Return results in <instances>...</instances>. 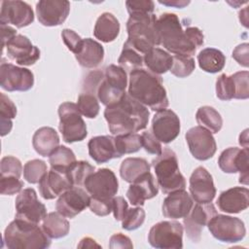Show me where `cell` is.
<instances>
[{
  "label": "cell",
  "mask_w": 249,
  "mask_h": 249,
  "mask_svg": "<svg viewBox=\"0 0 249 249\" xmlns=\"http://www.w3.org/2000/svg\"><path fill=\"white\" fill-rule=\"evenodd\" d=\"M156 28L160 45L168 53L192 56L203 45L201 30L195 26H188L184 30L178 16L173 13H163L157 18Z\"/></svg>",
  "instance_id": "6da1fadb"
},
{
  "label": "cell",
  "mask_w": 249,
  "mask_h": 249,
  "mask_svg": "<svg viewBox=\"0 0 249 249\" xmlns=\"http://www.w3.org/2000/svg\"><path fill=\"white\" fill-rule=\"evenodd\" d=\"M104 117L110 132L119 135L146 128L150 112L146 106L126 93L119 102L106 106Z\"/></svg>",
  "instance_id": "7a4b0ae2"
},
{
  "label": "cell",
  "mask_w": 249,
  "mask_h": 249,
  "mask_svg": "<svg viewBox=\"0 0 249 249\" xmlns=\"http://www.w3.org/2000/svg\"><path fill=\"white\" fill-rule=\"evenodd\" d=\"M128 94L153 111L158 112L168 106L161 77L144 68H138L129 73Z\"/></svg>",
  "instance_id": "3957f363"
},
{
  "label": "cell",
  "mask_w": 249,
  "mask_h": 249,
  "mask_svg": "<svg viewBox=\"0 0 249 249\" xmlns=\"http://www.w3.org/2000/svg\"><path fill=\"white\" fill-rule=\"evenodd\" d=\"M3 241L9 249H46L51 245V238L38 224L19 218L7 226Z\"/></svg>",
  "instance_id": "277c9868"
},
{
  "label": "cell",
  "mask_w": 249,
  "mask_h": 249,
  "mask_svg": "<svg viewBox=\"0 0 249 249\" xmlns=\"http://www.w3.org/2000/svg\"><path fill=\"white\" fill-rule=\"evenodd\" d=\"M156 15L129 16L126 22L127 42L141 54H145L160 45L156 28Z\"/></svg>",
  "instance_id": "5b68a950"
},
{
  "label": "cell",
  "mask_w": 249,
  "mask_h": 249,
  "mask_svg": "<svg viewBox=\"0 0 249 249\" xmlns=\"http://www.w3.org/2000/svg\"><path fill=\"white\" fill-rule=\"evenodd\" d=\"M152 166L163 194L185 189L186 180L180 172L177 156L173 150L168 147L163 148L161 153L152 160Z\"/></svg>",
  "instance_id": "8992f818"
},
{
  "label": "cell",
  "mask_w": 249,
  "mask_h": 249,
  "mask_svg": "<svg viewBox=\"0 0 249 249\" xmlns=\"http://www.w3.org/2000/svg\"><path fill=\"white\" fill-rule=\"evenodd\" d=\"M126 72L121 66L110 64L105 68L96 90V97L105 106L115 104L126 94Z\"/></svg>",
  "instance_id": "52a82bcc"
},
{
  "label": "cell",
  "mask_w": 249,
  "mask_h": 249,
  "mask_svg": "<svg viewBox=\"0 0 249 249\" xmlns=\"http://www.w3.org/2000/svg\"><path fill=\"white\" fill-rule=\"evenodd\" d=\"M58 128L66 143L82 141L87 137V125L77 104L73 102L61 103L58 107Z\"/></svg>",
  "instance_id": "ba28073f"
},
{
  "label": "cell",
  "mask_w": 249,
  "mask_h": 249,
  "mask_svg": "<svg viewBox=\"0 0 249 249\" xmlns=\"http://www.w3.org/2000/svg\"><path fill=\"white\" fill-rule=\"evenodd\" d=\"M150 245L158 249H181L183 226L177 221H161L155 224L148 234Z\"/></svg>",
  "instance_id": "9c48e42d"
},
{
  "label": "cell",
  "mask_w": 249,
  "mask_h": 249,
  "mask_svg": "<svg viewBox=\"0 0 249 249\" xmlns=\"http://www.w3.org/2000/svg\"><path fill=\"white\" fill-rule=\"evenodd\" d=\"M207 227L210 233L221 242L235 243L241 241L246 234L245 225L237 217L217 213L210 219Z\"/></svg>",
  "instance_id": "30bf717a"
},
{
  "label": "cell",
  "mask_w": 249,
  "mask_h": 249,
  "mask_svg": "<svg viewBox=\"0 0 249 249\" xmlns=\"http://www.w3.org/2000/svg\"><path fill=\"white\" fill-rule=\"evenodd\" d=\"M84 187L90 197L111 200L118 193L119 182L111 169L100 168L87 178Z\"/></svg>",
  "instance_id": "8fae6325"
},
{
  "label": "cell",
  "mask_w": 249,
  "mask_h": 249,
  "mask_svg": "<svg viewBox=\"0 0 249 249\" xmlns=\"http://www.w3.org/2000/svg\"><path fill=\"white\" fill-rule=\"evenodd\" d=\"M16 218L34 224H39L47 216L46 206L38 199L36 191L32 188L23 189L17 196Z\"/></svg>",
  "instance_id": "7c38bea8"
},
{
  "label": "cell",
  "mask_w": 249,
  "mask_h": 249,
  "mask_svg": "<svg viewBox=\"0 0 249 249\" xmlns=\"http://www.w3.org/2000/svg\"><path fill=\"white\" fill-rule=\"evenodd\" d=\"M34 85L33 73L24 67L2 62L0 65V87L7 91H26Z\"/></svg>",
  "instance_id": "4fadbf2b"
},
{
  "label": "cell",
  "mask_w": 249,
  "mask_h": 249,
  "mask_svg": "<svg viewBox=\"0 0 249 249\" xmlns=\"http://www.w3.org/2000/svg\"><path fill=\"white\" fill-rule=\"evenodd\" d=\"M185 138L193 157L198 160L211 159L217 150L215 138L205 127L197 125L190 128Z\"/></svg>",
  "instance_id": "5bb4252c"
},
{
  "label": "cell",
  "mask_w": 249,
  "mask_h": 249,
  "mask_svg": "<svg viewBox=\"0 0 249 249\" xmlns=\"http://www.w3.org/2000/svg\"><path fill=\"white\" fill-rule=\"evenodd\" d=\"M217 214V210L213 203H197L193 205L191 211L183 219L185 231L188 238L197 243L200 241L201 231L204 226H207L210 219Z\"/></svg>",
  "instance_id": "9a60e30c"
},
{
  "label": "cell",
  "mask_w": 249,
  "mask_h": 249,
  "mask_svg": "<svg viewBox=\"0 0 249 249\" xmlns=\"http://www.w3.org/2000/svg\"><path fill=\"white\" fill-rule=\"evenodd\" d=\"M248 155V148H227L221 153L218 160V165L225 173L239 172V183L247 186L249 178Z\"/></svg>",
  "instance_id": "2e32d148"
},
{
  "label": "cell",
  "mask_w": 249,
  "mask_h": 249,
  "mask_svg": "<svg viewBox=\"0 0 249 249\" xmlns=\"http://www.w3.org/2000/svg\"><path fill=\"white\" fill-rule=\"evenodd\" d=\"M34 20V13L29 4L23 1H2L0 12L1 25L13 24L17 28H22L31 24Z\"/></svg>",
  "instance_id": "e0dca14e"
},
{
  "label": "cell",
  "mask_w": 249,
  "mask_h": 249,
  "mask_svg": "<svg viewBox=\"0 0 249 249\" xmlns=\"http://www.w3.org/2000/svg\"><path fill=\"white\" fill-rule=\"evenodd\" d=\"M179 117L170 109L158 111L152 120V132L160 142L168 144L180 133Z\"/></svg>",
  "instance_id": "ac0fdd59"
},
{
  "label": "cell",
  "mask_w": 249,
  "mask_h": 249,
  "mask_svg": "<svg viewBox=\"0 0 249 249\" xmlns=\"http://www.w3.org/2000/svg\"><path fill=\"white\" fill-rule=\"evenodd\" d=\"M5 49L8 57L18 65L30 66L40 58V50L22 34H17L13 37L6 44Z\"/></svg>",
  "instance_id": "d6986e66"
},
{
  "label": "cell",
  "mask_w": 249,
  "mask_h": 249,
  "mask_svg": "<svg viewBox=\"0 0 249 249\" xmlns=\"http://www.w3.org/2000/svg\"><path fill=\"white\" fill-rule=\"evenodd\" d=\"M90 196L80 187H72L61 194L56 200L55 209L65 218H74L89 207Z\"/></svg>",
  "instance_id": "ffe728a7"
},
{
  "label": "cell",
  "mask_w": 249,
  "mask_h": 249,
  "mask_svg": "<svg viewBox=\"0 0 249 249\" xmlns=\"http://www.w3.org/2000/svg\"><path fill=\"white\" fill-rule=\"evenodd\" d=\"M190 194L197 203H208L216 195L212 175L203 166L196 167L190 177Z\"/></svg>",
  "instance_id": "44dd1931"
},
{
  "label": "cell",
  "mask_w": 249,
  "mask_h": 249,
  "mask_svg": "<svg viewBox=\"0 0 249 249\" xmlns=\"http://www.w3.org/2000/svg\"><path fill=\"white\" fill-rule=\"evenodd\" d=\"M70 12V3L65 0H41L36 4V14L45 26H57L65 21Z\"/></svg>",
  "instance_id": "7402d4cb"
},
{
  "label": "cell",
  "mask_w": 249,
  "mask_h": 249,
  "mask_svg": "<svg viewBox=\"0 0 249 249\" xmlns=\"http://www.w3.org/2000/svg\"><path fill=\"white\" fill-rule=\"evenodd\" d=\"M159 193V184L149 171L142 174L130 186L126 192V197L134 206H142L147 199L155 197Z\"/></svg>",
  "instance_id": "603a6c76"
},
{
  "label": "cell",
  "mask_w": 249,
  "mask_h": 249,
  "mask_svg": "<svg viewBox=\"0 0 249 249\" xmlns=\"http://www.w3.org/2000/svg\"><path fill=\"white\" fill-rule=\"evenodd\" d=\"M194 205L193 198L184 190H177L168 194L162 202V214L165 218L176 220L189 214Z\"/></svg>",
  "instance_id": "cb8c5ba5"
},
{
  "label": "cell",
  "mask_w": 249,
  "mask_h": 249,
  "mask_svg": "<svg viewBox=\"0 0 249 249\" xmlns=\"http://www.w3.org/2000/svg\"><path fill=\"white\" fill-rule=\"evenodd\" d=\"M217 205L223 212L239 213L249 206V191L245 187H233L222 192L217 199Z\"/></svg>",
  "instance_id": "d4e9b609"
},
{
  "label": "cell",
  "mask_w": 249,
  "mask_h": 249,
  "mask_svg": "<svg viewBox=\"0 0 249 249\" xmlns=\"http://www.w3.org/2000/svg\"><path fill=\"white\" fill-rule=\"evenodd\" d=\"M38 184L39 193L45 199H53L74 187L66 174L53 169L48 171Z\"/></svg>",
  "instance_id": "484cf974"
},
{
  "label": "cell",
  "mask_w": 249,
  "mask_h": 249,
  "mask_svg": "<svg viewBox=\"0 0 249 249\" xmlns=\"http://www.w3.org/2000/svg\"><path fill=\"white\" fill-rule=\"evenodd\" d=\"M88 148L90 158L97 163H105L112 159L119 158L114 137L110 135H99L90 138Z\"/></svg>",
  "instance_id": "4316f807"
},
{
  "label": "cell",
  "mask_w": 249,
  "mask_h": 249,
  "mask_svg": "<svg viewBox=\"0 0 249 249\" xmlns=\"http://www.w3.org/2000/svg\"><path fill=\"white\" fill-rule=\"evenodd\" d=\"M32 145L40 156L49 157L59 146V136L54 128L43 126L33 134Z\"/></svg>",
  "instance_id": "83f0119b"
},
{
  "label": "cell",
  "mask_w": 249,
  "mask_h": 249,
  "mask_svg": "<svg viewBox=\"0 0 249 249\" xmlns=\"http://www.w3.org/2000/svg\"><path fill=\"white\" fill-rule=\"evenodd\" d=\"M79 64L85 68L97 67L104 58V49L101 44L91 38L84 39L81 52L75 55Z\"/></svg>",
  "instance_id": "f1b7e54d"
},
{
  "label": "cell",
  "mask_w": 249,
  "mask_h": 249,
  "mask_svg": "<svg viewBox=\"0 0 249 249\" xmlns=\"http://www.w3.org/2000/svg\"><path fill=\"white\" fill-rule=\"evenodd\" d=\"M120 33V22L117 18L108 12L101 14L96 19L93 35L101 42L109 43L114 41Z\"/></svg>",
  "instance_id": "f546056e"
},
{
  "label": "cell",
  "mask_w": 249,
  "mask_h": 249,
  "mask_svg": "<svg viewBox=\"0 0 249 249\" xmlns=\"http://www.w3.org/2000/svg\"><path fill=\"white\" fill-rule=\"evenodd\" d=\"M143 62L150 72L161 75L170 70L172 55L168 52L156 47L143 55Z\"/></svg>",
  "instance_id": "4dcf8cb0"
},
{
  "label": "cell",
  "mask_w": 249,
  "mask_h": 249,
  "mask_svg": "<svg viewBox=\"0 0 249 249\" xmlns=\"http://www.w3.org/2000/svg\"><path fill=\"white\" fill-rule=\"evenodd\" d=\"M197 62L203 71L212 74L218 73L226 64V56L218 49L205 48L197 54Z\"/></svg>",
  "instance_id": "1f68e13d"
},
{
  "label": "cell",
  "mask_w": 249,
  "mask_h": 249,
  "mask_svg": "<svg viewBox=\"0 0 249 249\" xmlns=\"http://www.w3.org/2000/svg\"><path fill=\"white\" fill-rule=\"evenodd\" d=\"M42 229L50 238H61L69 232V222L60 213L51 212L43 220Z\"/></svg>",
  "instance_id": "d6a6232c"
},
{
  "label": "cell",
  "mask_w": 249,
  "mask_h": 249,
  "mask_svg": "<svg viewBox=\"0 0 249 249\" xmlns=\"http://www.w3.org/2000/svg\"><path fill=\"white\" fill-rule=\"evenodd\" d=\"M150 164L142 158H126L120 166V175L127 183L134 182L142 174L150 171Z\"/></svg>",
  "instance_id": "836d02e7"
},
{
  "label": "cell",
  "mask_w": 249,
  "mask_h": 249,
  "mask_svg": "<svg viewBox=\"0 0 249 249\" xmlns=\"http://www.w3.org/2000/svg\"><path fill=\"white\" fill-rule=\"evenodd\" d=\"M76 161L74 152L66 146H58L50 156L49 163L52 169L66 174L68 169Z\"/></svg>",
  "instance_id": "e575fe53"
},
{
  "label": "cell",
  "mask_w": 249,
  "mask_h": 249,
  "mask_svg": "<svg viewBox=\"0 0 249 249\" xmlns=\"http://www.w3.org/2000/svg\"><path fill=\"white\" fill-rule=\"evenodd\" d=\"M196 123L211 133H218L223 125V119L220 113L210 106H202L197 109L196 114Z\"/></svg>",
  "instance_id": "d590c367"
},
{
  "label": "cell",
  "mask_w": 249,
  "mask_h": 249,
  "mask_svg": "<svg viewBox=\"0 0 249 249\" xmlns=\"http://www.w3.org/2000/svg\"><path fill=\"white\" fill-rule=\"evenodd\" d=\"M114 141L119 158L125 154L135 153L142 148L141 135L136 132L116 135Z\"/></svg>",
  "instance_id": "8d00e7d4"
},
{
  "label": "cell",
  "mask_w": 249,
  "mask_h": 249,
  "mask_svg": "<svg viewBox=\"0 0 249 249\" xmlns=\"http://www.w3.org/2000/svg\"><path fill=\"white\" fill-rule=\"evenodd\" d=\"M17 116V107L4 93H0V128L1 136L8 134L13 127V119Z\"/></svg>",
  "instance_id": "74e56055"
},
{
  "label": "cell",
  "mask_w": 249,
  "mask_h": 249,
  "mask_svg": "<svg viewBox=\"0 0 249 249\" xmlns=\"http://www.w3.org/2000/svg\"><path fill=\"white\" fill-rule=\"evenodd\" d=\"M119 65L125 71L131 72L135 69L142 68L143 65V56L137 52L132 46H130L127 42H124L122 53L118 59Z\"/></svg>",
  "instance_id": "f35d334b"
},
{
  "label": "cell",
  "mask_w": 249,
  "mask_h": 249,
  "mask_svg": "<svg viewBox=\"0 0 249 249\" xmlns=\"http://www.w3.org/2000/svg\"><path fill=\"white\" fill-rule=\"evenodd\" d=\"M95 167L86 160H76L66 172L71 184L75 187L84 186L87 178L94 172Z\"/></svg>",
  "instance_id": "ab89813d"
},
{
  "label": "cell",
  "mask_w": 249,
  "mask_h": 249,
  "mask_svg": "<svg viewBox=\"0 0 249 249\" xmlns=\"http://www.w3.org/2000/svg\"><path fill=\"white\" fill-rule=\"evenodd\" d=\"M77 106L80 113L89 119H94L99 113V103L95 94L83 91L78 96Z\"/></svg>",
  "instance_id": "60d3db41"
},
{
  "label": "cell",
  "mask_w": 249,
  "mask_h": 249,
  "mask_svg": "<svg viewBox=\"0 0 249 249\" xmlns=\"http://www.w3.org/2000/svg\"><path fill=\"white\" fill-rule=\"evenodd\" d=\"M195 68L196 63L192 56L180 54L172 55V65L169 71L174 76L178 78H186L193 73Z\"/></svg>",
  "instance_id": "b9f144b4"
},
{
  "label": "cell",
  "mask_w": 249,
  "mask_h": 249,
  "mask_svg": "<svg viewBox=\"0 0 249 249\" xmlns=\"http://www.w3.org/2000/svg\"><path fill=\"white\" fill-rule=\"evenodd\" d=\"M47 172V163L42 160H28L23 166V177L30 184L39 183Z\"/></svg>",
  "instance_id": "7bdbcfd3"
},
{
  "label": "cell",
  "mask_w": 249,
  "mask_h": 249,
  "mask_svg": "<svg viewBox=\"0 0 249 249\" xmlns=\"http://www.w3.org/2000/svg\"><path fill=\"white\" fill-rule=\"evenodd\" d=\"M235 88L233 79L227 74H221L216 80V95L221 100H231L234 98Z\"/></svg>",
  "instance_id": "ee69618b"
},
{
  "label": "cell",
  "mask_w": 249,
  "mask_h": 249,
  "mask_svg": "<svg viewBox=\"0 0 249 249\" xmlns=\"http://www.w3.org/2000/svg\"><path fill=\"white\" fill-rule=\"evenodd\" d=\"M145 210L136 206L134 208H128L124 219L122 220V228L126 231H134L140 228L145 221Z\"/></svg>",
  "instance_id": "f6af8a7d"
},
{
  "label": "cell",
  "mask_w": 249,
  "mask_h": 249,
  "mask_svg": "<svg viewBox=\"0 0 249 249\" xmlns=\"http://www.w3.org/2000/svg\"><path fill=\"white\" fill-rule=\"evenodd\" d=\"M1 176H15L19 178L22 172L20 160L13 156H6L0 161Z\"/></svg>",
  "instance_id": "bcb514c9"
},
{
  "label": "cell",
  "mask_w": 249,
  "mask_h": 249,
  "mask_svg": "<svg viewBox=\"0 0 249 249\" xmlns=\"http://www.w3.org/2000/svg\"><path fill=\"white\" fill-rule=\"evenodd\" d=\"M125 6L129 16H143L154 14L155 4L151 0H128Z\"/></svg>",
  "instance_id": "7dc6e473"
},
{
  "label": "cell",
  "mask_w": 249,
  "mask_h": 249,
  "mask_svg": "<svg viewBox=\"0 0 249 249\" xmlns=\"http://www.w3.org/2000/svg\"><path fill=\"white\" fill-rule=\"evenodd\" d=\"M233 82H234V88H235V94L234 98L236 99H247L249 97V84H248V78L249 73L248 71H239L231 75Z\"/></svg>",
  "instance_id": "c3c4849f"
},
{
  "label": "cell",
  "mask_w": 249,
  "mask_h": 249,
  "mask_svg": "<svg viewBox=\"0 0 249 249\" xmlns=\"http://www.w3.org/2000/svg\"><path fill=\"white\" fill-rule=\"evenodd\" d=\"M23 182L15 176H0V193L5 196H13L21 192Z\"/></svg>",
  "instance_id": "681fc988"
},
{
  "label": "cell",
  "mask_w": 249,
  "mask_h": 249,
  "mask_svg": "<svg viewBox=\"0 0 249 249\" xmlns=\"http://www.w3.org/2000/svg\"><path fill=\"white\" fill-rule=\"evenodd\" d=\"M61 37L67 49L75 55L81 52L84 44V39H82L75 31L65 28L61 32Z\"/></svg>",
  "instance_id": "f907efd6"
},
{
  "label": "cell",
  "mask_w": 249,
  "mask_h": 249,
  "mask_svg": "<svg viewBox=\"0 0 249 249\" xmlns=\"http://www.w3.org/2000/svg\"><path fill=\"white\" fill-rule=\"evenodd\" d=\"M141 139H142V147L145 149L147 153L156 155V156H159L161 153L162 151L161 144L151 130L144 131L141 134Z\"/></svg>",
  "instance_id": "816d5d0a"
},
{
  "label": "cell",
  "mask_w": 249,
  "mask_h": 249,
  "mask_svg": "<svg viewBox=\"0 0 249 249\" xmlns=\"http://www.w3.org/2000/svg\"><path fill=\"white\" fill-rule=\"evenodd\" d=\"M113 206V199L111 200H104V199H96L90 197L89 201V209L92 213L97 216H107L112 212Z\"/></svg>",
  "instance_id": "f5cc1de1"
},
{
  "label": "cell",
  "mask_w": 249,
  "mask_h": 249,
  "mask_svg": "<svg viewBox=\"0 0 249 249\" xmlns=\"http://www.w3.org/2000/svg\"><path fill=\"white\" fill-rule=\"evenodd\" d=\"M128 209L126 200L123 196H114L113 197V206L112 211L114 218L117 221H122Z\"/></svg>",
  "instance_id": "db71d44e"
},
{
  "label": "cell",
  "mask_w": 249,
  "mask_h": 249,
  "mask_svg": "<svg viewBox=\"0 0 249 249\" xmlns=\"http://www.w3.org/2000/svg\"><path fill=\"white\" fill-rule=\"evenodd\" d=\"M248 48L249 45L247 43H243L235 47L232 51V57L238 62L239 65L248 67Z\"/></svg>",
  "instance_id": "11a10c76"
},
{
  "label": "cell",
  "mask_w": 249,
  "mask_h": 249,
  "mask_svg": "<svg viewBox=\"0 0 249 249\" xmlns=\"http://www.w3.org/2000/svg\"><path fill=\"white\" fill-rule=\"evenodd\" d=\"M110 248H133V244L130 238L121 232L115 233L110 237Z\"/></svg>",
  "instance_id": "9f6ffc18"
},
{
  "label": "cell",
  "mask_w": 249,
  "mask_h": 249,
  "mask_svg": "<svg viewBox=\"0 0 249 249\" xmlns=\"http://www.w3.org/2000/svg\"><path fill=\"white\" fill-rule=\"evenodd\" d=\"M17 35L15 28L9 25H1V41H2V52L5 49L6 44Z\"/></svg>",
  "instance_id": "6f0895ef"
},
{
  "label": "cell",
  "mask_w": 249,
  "mask_h": 249,
  "mask_svg": "<svg viewBox=\"0 0 249 249\" xmlns=\"http://www.w3.org/2000/svg\"><path fill=\"white\" fill-rule=\"evenodd\" d=\"M159 3L168 6V7H175V8H184L190 4V1L184 0H166V1H159Z\"/></svg>",
  "instance_id": "680465c9"
},
{
  "label": "cell",
  "mask_w": 249,
  "mask_h": 249,
  "mask_svg": "<svg viewBox=\"0 0 249 249\" xmlns=\"http://www.w3.org/2000/svg\"><path fill=\"white\" fill-rule=\"evenodd\" d=\"M94 241H95V240H93V239L90 238V237H84V238L81 240V242H80V244L78 245V247H80V248H84V247H93V246L100 247V246H99L98 244H96Z\"/></svg>",
  "instance_id": "91938a15"
},
{
  "label": "cell",
  "mask_w": 249,
  "mask_h": 249,
  "mask_svg": "<svg viewBox=\"0 0 249 249\" xmlns=\"http://www.w3.org/2000/svg\"><path fill=\"white\" fill-rule=\"evenodd\" d=\"M248 129H245L239 135V144L243 146V148H248Z\"/></svg>",
  "instance_id": "94428289"
}]
</instances>
